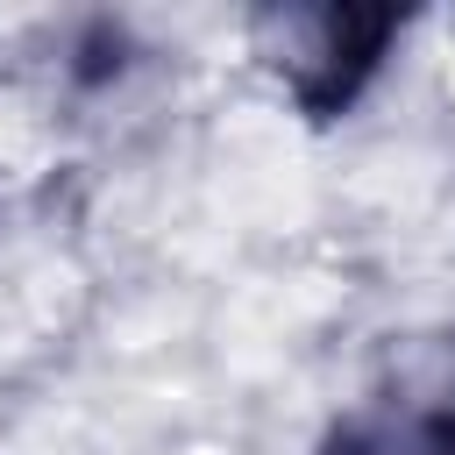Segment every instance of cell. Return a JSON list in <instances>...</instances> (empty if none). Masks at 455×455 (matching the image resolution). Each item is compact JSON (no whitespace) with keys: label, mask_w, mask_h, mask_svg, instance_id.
Wrapping results in <instances>:
<instances>
[{"label":"cell","mask_w":455,"mask_h":455,"mask_svg":"<svg viewBox=\"0 0 455 455\" xmlns=\"http://www.w3.org/2000/svg\"><path fill=\"white\" fill-rule=\"evenodd\" d=\"M398 28V7H263L249 14V50L306 121H334L384 71Z\"/></svg>","instance_id":"obj_1"},{"label":"cell","mask_w":455,"mask_h":455,"mask_svg":"<svg viewBox=\"0 0 455 455\" xmlns=\"http://www.w3.org/2000/svg\"><path fill=\"white\" fill-rule=\"evenodd\" d=\"M313 455H455V412L434 405H370L320 434Z\"/></svg>","instance_id":"obj_2"}]
</instances>
